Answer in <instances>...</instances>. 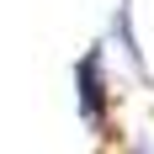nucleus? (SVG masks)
Listing matches in <instances>:
<instances>
[{
  "label": "nucleus",
  "instance_id": "1",
  "mask_svg": "<svg viewBox=\"0 0 154 154\" xmlns=\"http://www.w3.org/2000/svg\"><path fill=\"white\" fill-rule=\"evenodd\" d=\"M69 91H75V117L80 128L91 133L96 143L117 149L122 143V101H117V85H112V59H106V37L91 43L69 69Z\"/></svg>",
  "mask_w": 154,
  "mask_h": 154
},
{
  "label": "nucleus",
  "instance_id": "2",
  "mask_svg": "<svg viewBox=\"0 0 154 154\" xmlns=\"http://www.w3.org/2000/svg\"><path fill=\"white\" fill-rule=\"evenodd\" d=\"M106 48H122L128 69L154 91V75H149V59H143V43H138V27H133V0H117L112 5V21H106Z\"/></svg>",
  "mask_w": 154,
  "mask_h": 154
}]
</instances>
